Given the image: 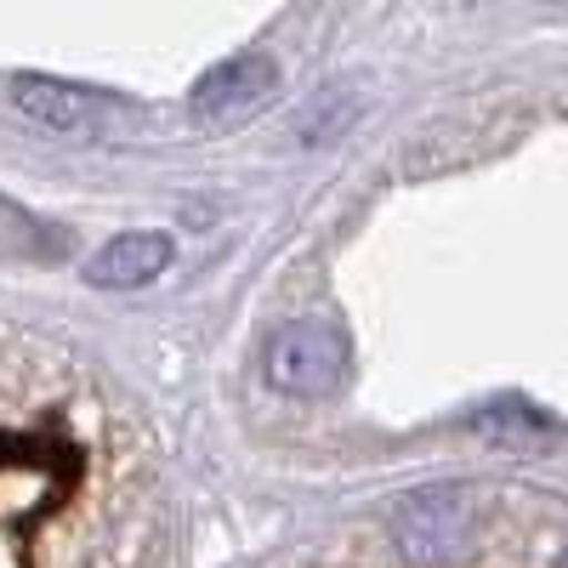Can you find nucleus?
Listing matches in <instances>:
<instances>
[{"instance_id": "1", "label": "nucleus", "mask_w": 568, "mask_h": 568, "mask_svg": "<svg viewBox=\"0 0 568 568\" xmlns=\"http://www.w3.org/2000/svg\"><path fill=\"white\" fill-rule=\"evenodd\" d=\"M342 375H347V347H342L336 329H324L313 318H296V324L273 329V342H267V382L278 393L324 398V393L342 387Z\"/></svg>"}, {"instance_id": "2", "label": "nucleus", "mask_w": 568, "mask_h": 568, "mask_svg": "<svg viewBox=\"0 0 568 568\" xmlns=\"http://www.w3.org/2000/svg\"><path fill=\"white\" fill-rule=\"evenodd\" d=\"M471 524V495L460 484H433V489H415L398 506V546L415 562H444L460 535Z\"/></svg>"}, {"instance_id": "3", "label": "nucleus", "mask_w": 568, "mask_h": 568, "mask_svg": "<svg viewBox=\"0 0 568 568\" xmlns=\"http://www.w3.org/2000/svg\"><path fill=\"white\" fill-rule=\"evenodd\" d=\"M273 91H278V63L267 52H240V58H227V63H216L194 80L187 109L200 120H245L273 98Z\"/></svg>"}, {"instance_id": "4", "label": "nucleus", "mask_w": 568, "mask_h": 568, "mask_svg": "<svg viewBox=\"0 0 568 568\" xmlns=\"http://www.w3.org/2000/svg\"><path fill=\"white\" fill-rule=\"evenodd\" d=\"M12 103L23 120L45 125V131H85L98 125L103 114H114L109 91H91L74 80H52V74H18L12 80Z\"/></svg>"}, {"instance_id": "5", "label": "nucleus", "mask_w": 568, "mask_h": 568, "mask_svg": "<svg viewBox=\"0 0 568 568\" xmlns=\"http://www.w3.org/2000/svg\"><path fill=\"white\" fill-rule=\"evenodd\" d=\"M171 256H176L171 233L136 227V233H120V240H109L98 256L85 262V284H98V291H142V284H154V278L171 267Z\"/></svg>"}]
</instances>
